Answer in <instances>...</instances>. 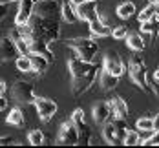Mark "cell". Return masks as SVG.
<instances>
[{"mask_svg": "<svg viewBox=\"0 0 159 148\" xmlns=\"http://www.w3.org/2000/svg\"><path fill=\"white\" fill-rule=\"evenodd\" d=\"M70 75H71V93L82 95L86 93L97 79V66L93 62L82 61L79 57H73L68 61Z\"/></svg>", "mask_w": 159, "mask_h": 148, "instance_id": "obj_1", "label": "cell"}, {"mask_svg": "<svg viewBox=\"0 0 159 148\" xmlns=\"http://www.w3.org/2000/svg\"><path fill=\"white\" fill-rule=\"evenodd\" d=\"M30 24L33 26V38H42L46 42H51V40H57L61 35L59 18L33 15Z\"/></svg>", "mask_w": 159, "mask_h": 148, "instance_id": "obj_2", "label": "cell"}, {"mask_svg": "<svg viewBox=\"0 0 159 148\" xmlns=\"http://www.w3.org/2000/svg\"><path fill=\"white\" fill-rule=\"evenodd\" d=\"M70 48L75 51V57H79L82 61H88V62H93L99 46L93 38H88V37H79V38H71L70 42Z\"/></svg>", "mask_w": 159, "mask_h": 148, "instance_id": "obj_3", "label": "cell"}, {"mask_svg": "<svg viewBox=\"0 0 159 148\" xmlns=\"http://www.w3.org/2000/svg\"><path fill=\"white\" fill-rule=\"evenodd\" d=\"M128 73H130V79L135 82L141 90H146L150 84L146 79V64L143 62L141 57H132L130 59V64H128Z\"/></svg>", "mask_w": 159, "mask_h": 148, "instance_id": "obj_4", "label": "cell"}, {"mask_svg": "<svg viewBox=\"0 0 159 148\" xmlns=\"http://www.w3.org/2000/svg\"><path fill=\"white\" fill-rule=\"evenodd\" d=\"M11 95L18 104H30V102H35V88H33L31 82L28 81H16L13 82L11 86Z\"/></svg>", "mask_w": 159, "mask_h": 148, "instance_id": "obj_5", "label": "cell"}, {"mask_svg": "<svg viewBox=\"0 0 159 148\" xmlns=\"http://www.w3.org/2000/svg\"><path fill=\"white\" fill-rule=\"evenodd\" d=\"M80 141V132L79 126L75 124L73 119H68L61 124V130H59V137H57V143L59 145H77Z\"/></svg>", "mask_w": 159, "mask_h": 148, "instance_id": "obj_6", "label": "cell"}, {"mask_svg": "<svg viewBox=\"0 0 159 148\" xmlns=\"http://www.w3.org/2000/svg\"><path fill=\"white\" fill-rule=\"evenodd\" d=\"M59 13H62V4H59L57 0H40L35 6V15L39 16L59 18Z\"/></svg>", "mask_w": 159, "mask_h": 148, "instance_id": "obj_7", "label": "cell"}, {"mask_svg": "<svg viewBox=\"0 0 159 148\" xmlns=\"http://www.w3.org/2000/svg\"><path fill=\"white\" fill-rule=\"evenodd\" d=\"M35 108L39 112V117L42 121H49L53 115L57 114V102L51 101V99H46V97H37L35 99Z\"/></svg>", "mask_w": 159, "mask_h": 148, "instance_id": "obj_8", "label": "cell"}, {"mask_svg": "<svg viewBox=\"0 0 159 148\" xmlns=\"http://www.w3.org/2000/svg\"><path fill=\"white\" fill-rule=\"evenodd\" d=\"M0 57L2 61H13V59H18L20 57V51H18V46H16V40L9 35V37H4L2 42H0Z\"/></svg>", "mask_w": 159, "mask_h": 148, "instance_id": "obj_9", "label": "cell"}, {"mask_svg": "<svg viewBox=\"0 0 159 148\" xmlns=\"http://www.w3.org/2000/svg\"><path fill=\"white\" fill-rule=\"evenodd\" d=\"M35 6L37 0H18V11L15 16V24H26L31 20V16L35 15Z\"/></svg>", "mask_w": 159, "mask_h": 148, "instance_id": "obj_10", "label": "cell"}, {"mask_svg": "<svg viewBox=\"0 0 159 148\" xmlns=\"http://www.w3.org/2000/svg\"><path fill=\"white\" fill-rule=\"evenodd\" d=\"M102 68L108 70V71H111V73H115V75H119V77L125 73V62H123V59H121V55H119L117 51H110V53L104 57Z\"/></svg>", "mask_w": 159, "mask_h": 148, "instance_id": "obj_11", "label": "cell"}, {"mask_svg": "<svg viewBox=\"0 0 159 148\" xmlns=\"http://www.w3.org/2000/svg\"><path fill=\"white\" fill-rule=\"evenodd\" d=\"M77 13H79V18L84 20V22H92L99 18V7H97V0H86L84 4L77 6Z\"/></svg>", "mask_w": 159, "mask_h": 148, "instance_id": "obj_12", "label": "cell"}, {"mask_svg": "<svg viewBox=\"0 0 159 148\" xmlns=\"http://www.w3.org/2000/svg\"><path fill=\"white\" fill-rule=\"evenodd\" d=\"M71 119L75 121V124L79 126V132H80V141L82 143H92V133H90V126L86 124V119H84V112L77 108L73 114H71Z\"/></svg>", "mask_w": 159, "mask_h": 148, "instance_id": "obj_13", "label": "cell"}, {"mask_svg": "<svg viewBox=\"0 0 159 148\" xmlns=\"http://www.w3.org/2000/svg\"><path fill=\"white\" fill-rule=\"evenodd\" d=\"M108 102H110V108H111V117H115V121H121V119L128 117V104L123 97L115 95Z\"/></svg>", "mask_w": 159, "mask_h": 148, "instance_id": "obj_14", "label": "cell"}, {"mask_svg": "<svg viewBox=\"0 0 159 148\" xmlns=\"http://www.w3.org/2000/svg\"><path fill=\"white\" fill-rule=\"evenodd\" d=\"M102 139L108 143V145H115L119 139H121V132H119V124L117 121H106L102 124Z\"/></svg>", "mask_w": 159, "mask_h": 148, "instance_id": "obj_15", "label": "cell"}, {"mask_svg": "<svg viewBox=\"0 0 159 148\" xmlns=\"http://www.w3.org/2000/svg\"><path fill=\"white\" fill-rule=\"evenodd\" d=\"M110 117H111L110 102H97L93 106V121L97 124H104Z\"/></svg>", "mask_w": 159, "mask_h": 148, "instance_id": "obj_16", "label": "cell"}, {"mask_svg": "<svg viewBox=\"0 0 159 148\" xmlns=\"http://www.w3.org/2000/svg\"><path fill=\"white\" fill-rule=\"evenodd\" d=\"M90 31H92L93 37H110L113 28L110 24H106L102 18H95V20L90 22Z\"/></svg>", "mask_w": 159, "mask_h": 148, "instance_id": "obj_17", "label": "cell"}, {"mask_svg": "<svg viewBox=\"0 0 159 148\" xmlns=\"http://www.w3.org/2000/svg\"><path fill=\"white\" fill-rule=\"evenodd\" d=\"M30 59H31L33 71H35V73H44V71L48 70L49 62H51L48 57L42 55V53H30Z\"/></svg>", "mask_w": 159, "mask_h": 148, "instance_id": "obj_18", "label": "cell"}, {"mask_svg": "<svg viewBox=\"0 0 159 148\" xmlns=\"http://www.w3.org/2000/svg\"><path fill=\"white\" fill-rule=\"evenodd\" d=\"M99 82H101V88H102V90H113V88L119 84V75H115V73H111V71H108V70L102 68L101 77H99Z\"/></svg>", "mask_w": 159, "mask_h": 148, "instance_id": "obj_19", "label": "cell"}, {"mask_svg": "<svg viewBox=\"0 0 159 148\" xmlns=\"http://www.w3.org/2000/svg\"><path fill=\"white\" fill-rule=\"evenodd\" d=\"M30 44H31V53H42V55L48 57L49 61H53V53L49 49V42L42 40V38H31Z\"/></svg>", "mask_w": 159, "mask_h": 148, "instance_id": "obj_20", "label": "cell"}, {"mask_svg": "<svg viewBox=\"0 0 159 148\" xmlns=\"http://www.w3.org/2000/svg\"><path fill=\"white\" fill-rule=\"evenodd\" d=\"M61 15H62L64 20H66V22H70V24H75L77 20H80L79 13H77V6H75V4H71L70 0L62 4V13H61Z\"/></svg>", "mask_w": 159, "mask_h": 148, "instance_id": "obj_21", "label": "cell"}, {"mask_svg": "<svg viewBox=\"0 0 159 148\" xmlns=\"http://www.w3.org/2000/svg\"><path fill=\"white\" fill-rule=\"evenodd\" d=\"M126 46L134 51H144L146 48V40L143 38V35L139 33H130L126 37Z\"/></svg>", "mask_w": 159, "mask_h": 148, "instance_id": "obj_22", "label": "cell"}, {"mask_svg": "<svg viewBox=\"0 0 159 148\" xmlns=\"http://www.w3.org/2000/svg\"><path fill=\"white\" fill-rule=\"evenodd\" d=\"M135 13V4L132 2V0H125L123 4H119L117 6V16L119 18H130V16Z\"/></svg>", "mask_w": 159, "mask_h": 148, "instance_id": "obj_23", "label": "cell"}, {"mask_svg": "<svg viewBox=\"0 0 159 148\" xmlns=\"http://www.w3.org/2000/svg\"><path fill=\"white\" fill-rule=\"evenodd\" d=\"M6 121H7V124H13V126H24V115H22V110L20 108H11L9 110V114L6 117Z\"/></svg>", "mask_w": 159, "mask_h": 148, "instance_id": "obj_24", "label": "cell"}, {"mask_svg": "<svg viewBox=\"0 0 159 148\" xmlns=\"http://www.w3.org/2000/svg\"><path fill=\"white\" fill-rule=\"evenodd\" d=\"M157 15V4H148V6H144L143 9H141V13H139V22H148V20H152L154 16Z\"/></svg>", "mask_w": 159, "mask_h": 148, "instance_id": "obj_25", "label": "cell"}, {"mask_svg": "<svg viewBox=\"0 0 159 148\" xmlns=\"http://www.w3.org/2000/svg\"><path fill=\"white\" fill-rule=\"evenodd\" d=\"M15 66H16V70H18V71H22V73L33 71V64H31L30 55H20L18 59H15Z\"/></svg>", "mask_w": 159, "mask_h": 148, "instance_id": "obj_26", "label": "cell"}, {"mask_svg": "<svg viewBox=\"0 0 159 148\" xmlns=\"http://www.w3.org/2000/svg\"><path fill=\"white\" fill-rule=\"evenodd\" d=\"M28 143L33 146H40L46 143V135L42 133V130H31L28 133Z\"/></svg>", "mask_w": 159, "mask_h": 148, "instance_id": "obj_27", "label": "cell"}, {"mask_svg": "<svg viewBox=\"0 0 159 148\" xmlns=\"http://www.w3.org/2000/svg\"><path fill=\"white\" fill-rule=\"evenodd\" d=\"M139 143H141V135H139V132L128 130V133L125 135V139H123V145H126V146H135V145H139Z\"/></svg>", "mask_w": 159, "mask_h": 148, "instance_id": "obj_28", "label": "cell"}, {"mask_svg": "<svg viewBox=\"0 0 159 148\" xmlns=\"http://www.w3.org/2000/svg\"><path fill=\"white\" fill-rule=\"evenodd\" d=\"M135 126H137V130H141V132L154 130V117H141L135 123Z\"/></svg>", "mask_w": 159, "mask_h": 148, "instance_id": "obj_29", "label": "cell"}, {"mask_svg": "<svg viewBox=\"0 0 159 148\" xmlns=\"http://www.w3.org/2000/svg\"><path fill=\"white\" fill-rule=\"evenodd\" d=\"M15 40H16V46H18L20 55H30V53H31V44H30V38L18 37V38H15Z\"/></svg>", "mask_w": 159, "mask_h": 148, "instance_id": "obj_30", "label": "cell"}, {"mask_svg": "<svg viewBox=\"0 0 159 148\" xmlns=\"http://www.w3.org/2000/svg\"><path fill=\"white\" fill-rule=\"evenodd\" d=\"M111 37H113L115 40H123V38H126V37H128L126 26H115V28H113V31H111Z\"/></svg>", "mask_w": 159, "mask_h": 148, "instance_id": "obj_31", "label": "cell"}, {"mask_svg": "<svg viewBox=\"0 0 159 148\" xmlns=\"http://www.w3.org/2000/svg\"><path fill=\"white\" fill-rule=\"evenodd\" d=\"M144 145H148V146H159V130H154V133L150 135V139Z\"/></svg>", "mask_w": 159, "mask_h": 148, "instance_id": "obj_32", "label": "cell"}, {"mask_svg": "<svg viewBox=\"0 0 159 148\" xmlns=\"http://www.w3.org/2000/svg\"><path fill=\"white\" fill-rule=\"evenodd\" d=\"M7 6H9V0H0V18H6V15H7Z\"/></svg>", "mask_w": 159, "mask_h": 148, "instance_id": "obj_33", "label": "cell"}, {"mask_svg": "<svg viewBox=\"0 0 159 148\" xmlns=\"http://www.w3.org/2000/svg\"><path fill=\"white\" fill-rule=\"evenodd\" d=\"M150 88H152V92H154V95L156 97H159V79L154 75V79H152V82H150Z\"/></svg>", "mask_w": 159, "mask_h": 148, "instance_id": "obj_34", "label": "cell"}, {"mask_svg": "<svg viewBox=\"0 0 159 148\" xmlns=\"http://www.w3.org/2000/svg\"><path fill=\"white\" fill-rule=\"evenodd\" d=\"M9 143H16V141L13 137H7V135H4V137L0 139V145H2V146H6V145H9Z\"/></svg>", "mask_w": 159, "mask_h": 148, "instance_id": "obj_35", "label": "cell"}, {"mask_svg": "<svg viewBox=\"0 0 159 148\" xmlns=\"http://www.w3.org/2000/svg\"><path fill=\"white\" fill-rule=\"evenodd\" d=\"M0 110H2V112H6V110H7V99H6V95H2V97H0Z\"/></svg>", "mask_w": 159, "mask_h": 148, "instance_id": "obj_36", "label": "cell"}, {"mask_svg": "<svg viewBox=\"0 0 159 148\" xmlns=\"http://www.w3.org/2000/svg\"><path fill=\"white\" fill-rule=\"evenodd\" d=\"M0 92H2V95H6V92H7V84H6V81H2V84H0Z\"/></svg>", "mask_w": 159, "mask_h": 148, "instance_id": "obj_37", "label": "cell"}, {"mask_svg": "<svg viewBox=\"0 0 159 148\" xmlns=\"http://www.w3.org/2000/svg\"><path fill=\"white\" fill-rule=\"evenodd\" d=\"M154 130H159V114L154 115Z\"/></svg>", "mask_w": 159, "mask_h": 148, "instance_id": "obj_38", "label": "cell"}, {"mask_svg": "<svg viewBox=\"0 0 159 148\" xmlns=\"http://www.w3.org/2000/svg\"><path fill=\"white\" fill-rule=\"evenodd\" d=\"M70 2H71V4H75V6H80V4H84L86 0H70Z\"/></svg>", "mask_w": 159, "mask_h": 148, "instance_id": "obj_39", "label": "cell"}, {"mask_svg": "<svg viewBox=\"0 0 159 148\" xmlns=\"http://www.w3.org/2000/svg\"><path fill=\"white\" fill-rule=\"evenodd\" d=\"M9 2H15V0H9Z\"/></svg>", "mask_w": 159, "mask_h": 148, "instance_id": "obj_40", "label": "cell"}, {"mask_svg": "<svg viewBox=\"0 0 159 148\" xmlns=\"http://www.w3.org/2000/svg\"><path fill=\"white\" fill-rule=\"evenodd\" d=\"M157 71H159V68H157Z\"/></svg>", "mask_w": 159, "mask_h": 148, "instance_id": "obj_41", "label": "cell"}]
</instances>
